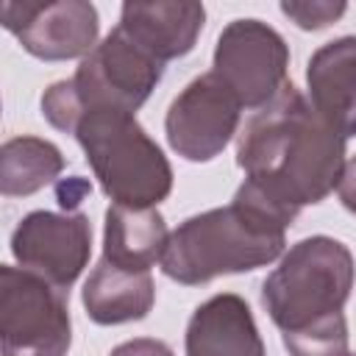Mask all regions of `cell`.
<instances>
[{"mask_svg":"<svg viewBox=\"0 0 356 356\" xmlns=\"http://www.w3.org/2000/svg\"><path fill=\"white\" fill-rule=\"evenodd\" d=\"M186 356H267L245 298L222 292L200 303L184 337Z\"/></svg>","mask_w":356,"mask_h":356,"instance_id":"8fae6325","label":"cell"},{"mask_svg":"<svg viewBox=\"0 0 356 356\" xmlns=\"http://www.w3.org/2000/svg\"><path fill=\"white\" fill-rule=\"evenodd\" d=\"M337 195H339L342 206H345L350 214H356V156H353L350 161H345V170H342Z\"/></svg>","mask_w":356,"mask_h":356,"instance_id":"ffe728a7","label":"cell"},{"mask_svg":"<svg viewBox=\"0 0 356 356\" xmlns=\"http://www.w3.org/2000/svg\"><path fill=\"white\" fill-rule=\"evenodd\" d=\"M345 3H331V0H284L281 11L303 31H320L331 22H337L345 14Z\"/></svg>","mask_w":356,"mask_h":356,"instance_id":"ac0fdd59","label":"cell"},{"mask_svg":"<svg viewBox=\"0 0 356 356\" xmlns=\"http://www.w3.org/2000/svg\"><path fill=\"white\" fill-rule=\"evenodd\" d=\"M239 114L242 103L214 72L197 75L167 108V142L186 161H211L234 139Z\"/></svg>","mask_w":356,"mask_h":356,"instance_id":"ba28073f","label":"cell"},{"mask_svg":"<svg viewBox=\"0 0 356 356\" xmlns=\"http://www.w3.org/2000/svg\"><path fill=\"white\" fill-rule=\"evenodd\" d=\"M3 28L14 33L31 56L42 61L86 58L97 44V8L86 0L19 3L8 0L0 8Z\"/></svg>","mask_w":356,"mask_h":356,"instance_id":"9c48e42d","label":"cell"},{"mask_svg":"<svg viewBox=\"0 0 356 356\" xmlns=\"http://www.w3.org/2000/svg\"><path fill=\"white\" fill-rule=\"evenodd\" d=\"M356 278L353 253L334 236H309L292 245L261 284V306L284 334L306 331L345 314Z\"/></svg>","mask_w":356,"mask_h":356,"instance_id":"3957f363","label":"cell"},{"mask_svg":"<svg viewBox=\"0 0 356 356\" xmlns=\"http://www.w3.org/2000/svg\"><path fill=\"white\" fill-rule=\"evenodd\" d=\"M295 217V211L245 181L228 206L195 214L170 234L161 270L184 286L209 284L217 275L250 273L284 253L286 228Z\"/></svg>","mask_w":356,"mask_h":356,"instance_id":"7a4b0ae2","label":"cell"},{"mask_svg":"<svg viewBox=\"0 0 356 356\" xmlns=\"http://www.w3.org/2000/svg\"><path fill=\"white\" fill-rule=\"evenodd\" d=\"M206 22V8L192 0L125 3L117 28H122L145 53L161 64L186 56Z\"/></svg>","mask_w":356,"mask_h":356,"instance_id":"4fadbf2b","label":"cell"},{"mask_svg":"<svg viewBox=\"0 0 356 356\" xmlns=\"http://www.w3.org/2000/svg\"><path fill=\"white\" fill-rule=\"evenodd\" d=\"M236 164L245 170V181L300 214L303 206L325 200L339 186L345 139L289 81L245 122L236 139Z\"/></svg>","mask_w":356,"mask_h":356,"instance_id":"6da1fadb","label":"cell"},{"mask_svg":"<svg viewBox=\"0 0 356 356\" xmlns=\"http://www.w3.org/2000/svg\"><path fill=\"white\" fill-rule=\"evenodd\" d=\"M164 64L145 53L122 28H114L70 78L81 106L89 111H128L134 114L156 89Z\"/></svg>","mask_w":356,"mask_h":356,"instance_id":"8992f818","label":"cell"},{"mask_svg":"<svg viewBox=\"0 0 356 356\" xmlns=\"http://www.w3.org/2000/svg\"><path fill=\"white\" fill-rule=\"evenodd\" d=\"M64 170L61 150L39 136H14L0 147V192L25 197L53 184Z\"/></svg>","mask_w":356,"mask_h":356,"instance_id":"2e32d148","label":"cell"},{"mask_svg":"<svg viewBox=\"0 0 356 356\" xmlns=\"http://www.w3.org/2000/svg\"><path fill=\"white\" fill-rule=\"evenodd\" d=\"M100 189L120 206L156 209L172 192V167L128 111H89L75 134Z\"/></svg>","mask_w":356,"mask_h":356,"instance_id":"277c9868","label":"cell"},{"mask_svg":"<svg viewBox=\"0 0 356 356\" xmlns=\"http://www.w3.org/2000/svg\"><path fill=\"white\" fill-rule=\"evenodd\" d=\"M108 356H175L172 348L161 339H150V337H136L128 339L122 345H117Z\"/></svg>","mask_w":356,"mask_h":356,"instance_id":"d6986e66","label":"cell"},{"mask_svg":"<svg viewBox=\"0 0 356 356\" xmlns=\"http://www.w3.org/2000/svg\"><path fill=\"white\" fill-rule=\"evenodd\" d=\"M289 47L284 36L261 19H234L214 47V75L245 108H264L286 83Z\"/></svg>","mask_w":356,"mask_h":356,"instance_id":"52a82bcc","label":"cell"},{"mask_svg":"<svg viewBox=\"0 0 356 356\" xmlns=\"http://www.w3.org/2000/svg\"><path fill=\"white\" fill-rule=\"evenodd\" d=\"M167 242L170 231L159 209H131L120 203L108 206L103 228L106 261L131 273H150V267L164 259Z\"/></svg>","mask_w":356,"mask_h":356,"instance_id":"9a60e30c","label":"cell"},{"mask_svg":"<svg viewBox=\"0 0 356 356\" xmlns=\"http://www.w3.org/2000/svg\"><path fill=\"white\" fill-rule=\"evenodd\" d=\"M42 114H44V120L56 131L75 134V128L81 122V106H78V97H75L70 81H56L53 86L44 89V95H42Z\"/></svg>","mask_w":356,"mask_h":356,"instance_id":"e0dca14e","label":"cell"},{"mask_svg":"<svg viewBox=\"0 0 356 356\" xmlns=\"http://www.w3.org/2000/svg\"><path fill=\"white\" fill-rule=\"evenodd\" d=\"M11 253L22 264L70 292L92 256V225L86 214L31 211L11 234Z\"/></svg>","mask_w":356,"mask_h":356,"instance_id":"30bf717a","label":"cell"},{"mask_svg":"<svg viewBox=\"0 0 356 356\" xmlns=\"http://www.w3.org/2000/svg\"><path fill=\"white\" fill-rule=\"evenodd\" d=\"M312 108L342 136H356V36L317 47L306 67Z\"/></svg>","mask_w":356,"mask_h":356,"instance_id":"7c38bea8","label":"cell"},{"mask_svg":"<svg viewBox=\"0 0 356 356\" xmlns=\"http://www.w3.org/2000/svg\"><path fill=\"white\" fill-rule=\"evenodd\" d=\"M56 192H58V203L70 211V209H75L78 203H81V197L89 192V184L83 181V178H78V175H72L70 181H64V184H58L56 186Z\"/></svg>","mask_w":356,"mask_h":356,"instance_id":"44dd1931","label":"cell"},{"mask_svg":"<svg viewBox=\"0 0 356 356\" xmlns=\"http://www.w3.org/2000/svg\"><path fill=\"white\" fill-rule=\"evenodd\" d=\"M83 309L97 325H120L145 320L156 303V284L150 273H131L106 259L89 273L83 292Z\"/></svg>","mask_w":356,"mask_h":356,"instance_id":"5bb4252c","label":"cell"},{"mask_svg":"<svg viewBox=\"0 0 356 356\" xmlns=\"http://www.w3.org/2000/svg\"><path fill=\"white\" fill-rule=\"evenodd\" d=\"M70 292L42 275L3 264L0 267V350L3 356H67Z\"/></svg>","mask_w":356,"mask_h":356,"instance_id":"5b68a950","label":"cell"}]
</instances>
